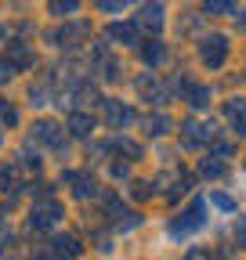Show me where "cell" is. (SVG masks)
I'll return each mask as SVG.
<instances>
[{
	"mask_svg": "<svg viewBox=\"0 0 246 260\" xmlns=\"http://www.w3.org/2000/svg\"><path fill=\"white\" fill-rule=\"evenodd\" d=\"M228 116H232V123H235V126L242 130V134H246V105H242V102H239V105L232 102V105H228Z\"/></svg>",
	"mask_w": 246,
	"mask_h": 260,
	"instance_id": "obj_2",
	"label": "cell"
},
{
	"mask_svg": "<svg viewBox=\"0 0 246 260\" xmlns=\"http://www.w3.org/2000/svg\"><path fill=\"white\" fill-rule=\"evenodd\" d=\"M239 25H242V29H246V15H242V18H239Z\"/></svg>",
	"mask_w": 246,
	"mask_h": 260,
	"instance_id": "obj_5",
	"label": "cell"
},
{
	"mask_svg": "<svg viewBox=\"0 0 246 260\" xmlns=\"http://www.w3.org/2000/svg\"><path fill=\"white\" fill-rule=\"evenodd\" d=\"M239 246H246V220H239Z\"/></svg>",
	"mask_w": 246,
	"mask_h": 260,
	"instance_id": "obj_4",
	"label": "cell"
},
{
	"mask_svg": "<svg viewBox=\"0 0 246 260\" xmlns=\"http://www.w3.org/2000/svg\"><path fill=\"white\" fill-rule=\"evenodd\" d=\"M225 54H228L225 37H210V40L203 44V61H210V65H221V61H225Z\"/></svg>",
	"mask_w": 246,
	"mask_h": 260,
	"instance_id": "obj_1",
	"label": "cell"
},
{
	"mask_svg": "<svg viewBox=\"0 0 246 260\" xmlns=\"http://www.w3.org/2000/svg\"><path fill=\"white\" fill-rule=\"evenodd\" d=\"M206 8H210V11H228L232 0H206Z\"/></svg>",
	"mask_w": 246,
	"mask_h": 260,
	"instance_id": "obj_3",
	"label": "cell"
}]
</instances>
